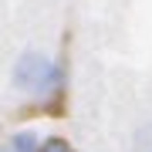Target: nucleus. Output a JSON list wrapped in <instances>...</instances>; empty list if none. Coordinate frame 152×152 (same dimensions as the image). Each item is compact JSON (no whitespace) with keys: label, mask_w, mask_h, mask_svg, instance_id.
Returning <instances> with one entry per match:
<instances>
[{"label":"nucleus","mask_w":152,"mask_h":152,"mask_svg":"<svg viewBox=\"0 0 152 152\" xmlns=\"http://www.w3.org/2000/svg\"><path fill=\"white\" fill-rule=\"evenodd\" d=\"M14 85L37 98L54 95L61 88V68L54 61H48L44 54H37V51H24L14 64Z\"/></svg>","instance_id":"1"},{"label":"nucleus","mask_w":152,"mask_h":152,"mask_svg":"<svg viewBox=\"0 0 152 152\" xmlns=\"http://www.w3.org/2000/svg\"><path fill=\"white\" fill-rule=\"evenodd\" d=\"M37 152H71V145H68L64 139H48V142H41Z\"/></svg>","instance_id":"3"},{"label":"nucleus","mask_w":152,"mask_h":152,"mask_svg":"<svg viewBox=\"0 0 152 152\" xmlns=\"http://www.w3.org/2000/svg\"><path fill=\"white\" fill-rule=\"evenodd\" d=\"M10 149L14 152H37L41 149V139L34 135V132H17L14 142H10Z\"/></svg>","instance_id":"2"},{"label":"nucleus","mask_w":152,"mask_h":152,"mask_svg":"<svg viewBox=\"0 0 152 152\" xmlns=\"http://www.w3.org/2000/svg\"><path fill=\"white\" fill-rule=\"evenodd\" d=\"M0 152H14V149H10V145H7V149H0Z\"/></svg>","instance_id":"4"}]
</instances>
